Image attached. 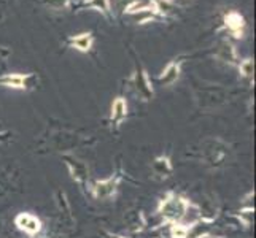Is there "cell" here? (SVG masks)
<instances>
[{
	"mask_svg": "<svg viewBox=\"0 0 256 238\" xmlns=\"http://www.w3.org/2000/svg\"><path fill=\"white\" fill-rule=\"evenodd\" d=\"M129 84V87L132 91H134L140 99L148 102V100H152L153 99V86H152V81H150V78H148V73H146V70L137 64L136 65V70H134V73H132V76L126 81Z\"/></svg>",
	"mask_w": 256,
	"mask_h": 238,
	"instance_id": "obj_2",
	"label": "cell"
},
{
	"mask_svg": "<svg viewBox=\"0 0 256 238\" xmlns=\"http://www.w3.org/2000/svg\"><path fill=\"white\" fill-rule=\"evenodd\" d=\"M35 76L28 73V75H20V73H12L0 76V86L5 87H13V89H29L34 86Z\"/></svg>",
	"mask_w": 256,
	"mask_h": 238,
	"instance_id": "obj_5",
	"label": "cell"
},
{
	"mask_svg": "<svg viewBox=\"0 0 256 238\" xmlns=\"http://www.w3.org/2000/svg\"><path fill=\"white\" fill-rule=\"evenodd\" d=\"M188 202L183 197L176 196V194H169L162 202L160 207V213L161 216L166 219V221L170 223H178L184 218V213L188 210Z\"/></svg>",
	"mask_w": 256,
	"mask_h": 238,
	"instance_id": "obj_1",
	"label": "cell"
},
{
	"mask_svg": "<svg viewBox=\"0 0 256 238\" xmlns=\"http://www.w3.org/2000/svg\"><path fill=\"white\" fill-rule=\"evenodd\" d=\"M218 57L223 60V62H229L231 65H239L240 60H237V54H236V49L229 41H224L220 45V52H218Z\"/></svg>",
	"mask_w": 256,
	"mask_h": 238,
	"instance_id": "obj_13",
	"label": "cell"
},
{
	"mask_svg": "<svg viewBox=\"0 0 256 238\" xmlns=\"http://www.w3.org/2000/svg\"><path fill=\"white\" fill-rule=\"evenodd\" d=\"M175 2H178V3H182V2H184V3H186V2H190V0H175Z\"/></svg>",
	"mask_w": 256,
	"mask_h": 238,
	"instance_id": "obj_17",
	"label": "cell"
},
{
	"mask_svg": "<svg viewBox=\"0 0 256 238\" xmlns=\"http://www.w3.org/2000/svg\"><path fill=\"white\" fill-rule=\"evenodd\" d=\"M126 118H128V102L126 99H122V97H116L112 103L110 122L114 126H120Z\"/></svg>",
	"mask_w": 256,
	"mask_h": 238,
	"instance_id": "obj_10",
	"label": "cell"
},
{
	"mask_svg": "<svg viewBox=\"0 0 256 238\" xmlns=\"http://www.w3.org/2000/svg\"><path fill=\"white\" fill-rule=\"evenodd\" d=\"M153 173L160 178H167L170 173H172V164H170V159L167 156H160L154 159L153 162Z\"/></svg>",
	"mask_w": 256,
	"mask_h": 238,
	"instance_id": "obj_12",
	"label": "cell"
},
{
	"mask_svg": "<svg viewBox=\"0 0 256 238\" xmlns=\"http://www.w3.org/2000/svg\"><path fill=\"white\" fill-rule=\"evenodd\" d=\"M118 184H120V176H112L108 180H104V181H96L92 184V194L96 199H108L112 197L114 192L118 189Z\"/></svg>",
	"mask_w": 256,
	"mask_h": 238,
	"instance_id": "obj_7",
	"label": "cell"
},
{
	"mask_svg": "<svg viewBox=\"0 0 256 238\" xmlns=\"http://www.w3.org/2000/svg\"><path fill=\"white\" fill-rule=\"evenodd\" d=\"M14 224L18 229L29 235H37L42 231V221L30 213H20L14 218Z\"/></svg>",
	"mask_w": 256,
	"mask_h": 238,
	"instance_id": "obj_6",
	"label": "cell"
},
{
	"mask_svg": "<svg viewBox=\"0 0 256 238\" xmlns=\"http://www.w3.org/2000/svg\"><path fill=\"white\" fill-rule=\"evenodd\" d=\"M64 161H66V164L68 167L70 173H72L74 180L78 184H82V186H83V184L86 183V180H88V170H86V167L80 161H76V159L68 157V156L64 157Z\"/></svg>",
	"mask_w": 256,
	"mask_h": 238,
	"instance_id": "obj_11",
	"label": "cell"
},
{
	"mask_svg": "<svg viewBox=\"0 0 256 238\" xmlns=\"http://www.w3.org/2000/svg\"><path fill=\"white\" fill-rule=\"evenodd\" d=\"M112 238H124V237H118V235H114V237H112Z\"/></svg>",
	"mask_w": 256,
	"mask_h": 238,
	"instance_id": "obj_18",
	"label": "cell"
},
{
	"mask_svg": "<svg viewBox=\"0 0 256 238\" xmlns=\"http://www.w3.org/2000/svg\"><path fill=\"white\" fill-rule=\"evenodd\" d=\"M84 6L88 8H97L104 16H108V3H107V0H84L83 2Z\"/></svg>",
	"mask_w": 256,
	"mask_h": 238,
	"instance_id": "obj_15",
	"label": "cell"
},
{
	"mask_svg": "<svg viewBox=\"0 0 256 238\" xmlns=\"http://www.w3.org/2000/svg\"><path fill=\"white\" fill-rule=\"evenodd\" d=\"M239 72L244 78L246 79H253V73H254V62L252 59H244L239 62Z\"/></svg>",
	"mask_w": 256,
	"mask_h": 238,
	"instance_id": "obj_14",
	"label": "cell"
},
{
	"mask_svg": "<svg viewBox=\"0 0 256 238\" xmlns=\"http://www.w3.org/2000/svg\"><path fill=\"white\" fill-rule=\"evenodd\" d=\"M202 157L210 167H220L228 157V145L218 138H208L202 145Z\"/></svg>",
	"mask_w": 256,
	"mask_h": 238,
	"instance_id": "obj_3",
	"label": "cell"
},
{
	"mask_svg": "<svg viewBox=\"0 0 256 238\" xmlns=\"http://www.w3.org/2000/svg\"><path fill=\"white\" fill-rule=\"evenodd\" d=\"M223 29L229 37H232L236 40L244 38L246 30L245 17L237 10H229L223 17Z\"/></svg>",
	"mask_w": 256,
	"mask_h": 238,
	"instance_id": "obj_4",
	"label": "cell"
},
{
	"mask_svg": "<svg viewBox=\"0 0 256 238\" xmlns=\"http://www.w3.org/2000/svg\"><path fill=\"white\" fill-rule=\"evenodd\" d=\"M46 3L56 10H67V8H72L76 0H46Z\"/></svg>",
	"mask_w": 256,
	"mask_h": 238,
	"instance_id": "obj_16",
	"label": "cell"
},
{
	"mask_svg": "<svg viewBox=\"0 0 256 238\" xmlns=\"http://www.w3.org/2000/svg\"><path fill=\"white\" fill-rule=\"evenodd\" d=\"M182 64H183L182 59H174L172 62L167 64V67L162 70V73L158 76V81H160L162 86H172L180 76Z\"/></svg>",
	"mask_w": 256,
	"mask_h": 238,
	"instance_id": "obj_9",
	"label": "cell"
},
{
	"mask_svg": "<svg viewBox=\"0 0 256 238\" xmlns=\"http://www.w3.org/2000/svg\"><path fill=\"white\" fill-rule=\"evenodd\" d=\"M67 45L80 52H90L94 45V33L92 32H83L76 35H70L67 38Z\"/></svg>",
	"mask_w": 256,
	"mask_h": 238,
	"instance_id": "obj_8",
	"label": "cell"
}]
</instances>
